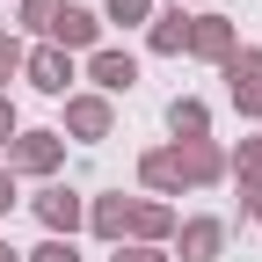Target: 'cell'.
<instances>
[{
  "label": "cell",
  "instance_id": "1",
  "mask_svg": "<svg viewBox=\"0 0 262 262\" xmlns=\"http://www.w3.org/2000/svg\"><path fill=\"white\" fill-rule=\"evenodd\" d=\"M58 131H22V139H8V168H22V175H51L58 168Z\"/></svg>",
  "mask_w": 262,
  "mask_h": 262
},
{
  "label": "cell",
  "instance_id": "2",
  "mask_svg": "<svg viewBox=\"0 0 262 262\" xmlns=\"http://www.w3.org/2000/svg\"><path fill=\"white\" fill-rule=\"evenodd\" d=\"M226 88H233L241 117H262V51H233L226 58Z\"/></svg>",
  "mask_w": 262,
  "mask_h": 262
},
{
  "label": "cell",
  "instance_id": "3",
  "mask_svg": "<svg viewBox=\"0 0 262 262\" xmlns=\"http://www.w3.org/2000/svg\"><path fill=\"white\" fill-rule=\"evenodd\" d=\"M22 66H29V80H37L44 95H66V88H73V58H66L58 44H44V51H22Z\"/></svg>",
  "mask_w": 262,
  "mask_h": 262
},
{
  "label": "cell",
  "instance_id": "4",
  "mask_svg": "<svg viewBox=\"0 0 262 262\" xmlns=\"http://www.w3.org/2000/svg\"><path fill=\"white\" fill-rule=\"evenodd\" d=\"M189 51L196 58H233V22L226 15H189Z\"/></svg>",
  "mask_w": 262,
  "mask_h": 262
},
{
  "label": "cell",
  "instance_id": "5",
  "mask_svg": "<svg viewBox=\"0 0 262 262\" xmlns=\"http://www.w3.org/2000/svg\"><path fill=\"white\" fill-rule=\"evenodd\" d=\"M88 80L102 88V95H124L131 80H139V58H131V51H95L88 58Z\"/></svg>",
  "mask_w": 262,
  "mask_h": 262
},
{
  "label": "cell",
  "instance_id": "6",
  "mask_svg": "<svg viewBox=\"0 0 262 262\" xmlns=\"http://www.w3.org/2000/svg\"><path fill=\"white\" fill-rule=\"evenodd\" d=\"M175 175L204 189V182H219V175H226V160H219V146H204V139H189V146H175Z\"/></svg>",
  "mask_w": 262,
  "mask_h": 262
},
{
  "label": "cell",
  "instance_id": "7",
  "mask_svg": "<svg viewBox=\"0 0 262 262\" xmlns=\"http://www.w3.org/2000/svg\"><path fill=\"white\" fill-rule=\"evenodd\" d=\"M66 131L73 139H110V102L102 95H73L66 102Z\"/></svg>",
  "mask_w": 262,
  "mask_h": 262
},
{
  "label": "cell",
  "instance_id": "8",
  "mask_svg": "<svg viewBox=\"0 0 262 262\" xmlns=\"http://www.w3.org/2000/svg\"><path fill=\"white\" fill-rule=\"evenodd\" d=\"M51 37H58V51H88L95 37H102V22H95L88 8H58L51 15Z\"/></svg>",
  "mask_w": 262,
  "mask_h": 262
},
{
  "label": "cell",
  "instance_id": "9",
  "mask_svg": "<svg viewBox=\"0 0 262 262\" xmlns=\"http://www.w3.org/2000/svg\"><path fill=\"white\" fill-rule=\"evenodd\" d=\"M219 248H226V226L219 219H189L182 226V262H219Z\"/></svg>",
  "mask_w": 262,
  "mask_h": 262
},
{
  "label": "cell",
  "instance_id": "10",
  "mask_svg": "<svg viewBox=\"0 0 262 262\" xmlns=\"http://www.w3.org/2000/svg\"><path fill=\"white\" fill-rule=\"evenodd\" d=\"M37 219L51 226V241L73 233V226H80V196H73V189H44V196H37Z\"/></svg>",
  "mask_w": 262,
  "mask_h": 262
},
{
  "label": "cell",
  "instance_id": "11",
  "mask_svg": "<svg viewBox=\"0 0 262 262\" xmlns=\"http://www.w3.org/2000/svg\"><path fill=\"white\" fill-rule=\"evenodd\" d=\"M153 51H189V15H182V0L153 15Z\"/></svg>",
  "mask_w": 262,
  "mask_h": 262
},
{
  "label": "cell",
  "instance_id": "12",
  "mask_svg": "<svg viewBox=\"0 0 262 262\" xmlns=\"http://www.w3.org/2000/svg\"><path fill=\"white\" fill-rule=\"evenodd\" d=\"M88 226H95L102 241H124V233H131V204H124V196H102V204L88 211Z\"/></svg>",
  "mask_w": 262,
  "mask_h": 262
},
{
  "label": "cell",
  "instance_id": "13",
  "mask_svg": "<svg viewBox=\"0 0 262 262\" xmlns=\"http://www.w3.org/2000/svg\"><path fill=\"white\" fill-rule=\"evenodd\" d=\"M168 226H175V211H168V204H131V233H139L146 248L168 233Z\"/></svg>",
  "mask_w": 262,
  "mask_h": 262
},
{
  "label": "cell",
  "instance_id": "14",
  "mask_svg": "<svg viewBox=\"0 0 262 262\" xmlns=\"http://www.w3.org/2000/svg\"><path fill=\"white\" fill-rule=\"evenodd\" d=\"M139 175H146L153 189H182V175H175V153H146V160H139Z\"/></svg>",
  "mask_w": 262,
  "mask_h": 262
},
{
  "label": "cell",
  "instance_id": "15",
  "mask_svg": "<svg viewBox=\"0 0 262 262\" xmlns=\"http://www.w3.org/2000/svg\"><path fill=\"white\" fill-rule=\"evenodd\" d=\"M168 124H175V139H182V146H189V139H204V102H175Z\"/></svg>",
  "mask_w": 262,
  "mask_h": 262
},
{
  "label": "cell",
  "instance_id": "16",
  "mask_svg": "<svg viewBox=\"0 0 262 262\" xmlns=\"http://www.w3.org/2000/svg\"><path fill=\"white\" fill-rule=\"evenodd\" d=\"M241 175L248 189H262V139H241Z\"/></svg>",
  "mask_w": 262,
  "mask_h": 262
},
{
  "label": "cell",
  "instance_id": "17",
  "mask_svg": "<svg viewBox=\"0 0 262 262\" xmlns=\"http://www.w3.org/2000/svg\"><path fill=\"white\" fill-rule=\"evenodd\" d=\"M58 8H66V0H22V22H29V29H51Z\"/></svg>",
  "mask_w": 262,
  "mask_h": 262
},
{
  "label": "cell",
  "instance_id": "18",
  "mask_svg": "<svg viewBox=\"0 0 262 262\" xmlns=\"http://www.w3.org/2000/svg\"><path fill=\"white\" fill-rule=\"evenodd\" d=\"M110 22H153V0H110Z\"/></svg>",
  "mask_w": 262,
  "mask_h": 262
},
{
  "label": "cell",
  "instance_id": "19",
  "mask_svg": "<svg viewBox=\"0 0 262 262\" xmlns=\"http://www.w3.org/2000/svg\"><path fill=\"white\" fill-rule=\"evenodd\" d=\"M22 262H80V255H73V241H44V248H29Z\"/></svg>",
  "mask_w": 262,
  "mask_h": 262
},
{
  "label": "cell",
  "instance_id": "20",
  "mask_svg": "<svg viewBox=\"0 0 262 262\" xmlns=\"http://www.w3.org/2000/svg\"><path fill=\"white\" fill-rule=\"evenodd\" d=\"M8 73H22V44H15V37H0V80H8Z\"/></svg>",
  "mask_w": 262,
  "mask_h": 262
},
{
  "label": "cell",
  "instance_id": "21",
  "mask_svg": "<svg viewBox=\"0 0 262 262\" xmlns=\"http://www.w3.org/2000/svg\"><path fill=\"white\" fill-rule=\"evenodd\" d=\"M8 139H15V102L0 95V146H8Z\"/></svg>",
  "mask_w": 262,
  "mask_h": 262
},
{
  "label": "cell",
  "instance_id": "22",
  "mask_svg": "<svg viewBox=\"0 0 262 262\" xmlns=\"http://www.w3.org/2000/svg\"><path fill=\"white\" fill-rule=\"evenodd\" d=\"M117 262H168V255H153V248H124Z\"/></svg>",
  "mask_w": 262,
  "mask_h": 262
},
{
  "label": "cell",
  "instance_id": "23",
  "mask_svg": "<svg viewBox=\"0 0 262 262\" xmlns=\"http://www.w3.org/2000/svg\"><path fill=\"white\" fill-rule=\"evenodd\" d=\"M15 204V182H8V168H0V211H8Z\"/></svg>",
  "mask_w": 262,
  "mask_h": 262
},
{
  "label": "cell",
  "instance_id": "24",
  "mask_svg": "<svg viewBox=\"0 0 262 262\" xmlns=\"http://www.w3.org/2000/svg\"><path fill=\"white\" fill-rule=\"evenodd\" d=\"M248 219H262V189H248Z\"/></svg>",
  "mask_w": 262,
  "mask_h": 262
},
{
  "label": "cell",
  "instance_id": "25",
  "mask_svg": "<svg viewBox=\"0 0 262 262\" xmlns=\"http://www.w3.org/2000/svg\"><path fill=\"white\" fill-rule=\"evenodd\" d=\"M0 262H22V248H8V241H0Z\"/></svg>",
  "mask_w": 262,
  "mask_h": 262
}]
</instances>
